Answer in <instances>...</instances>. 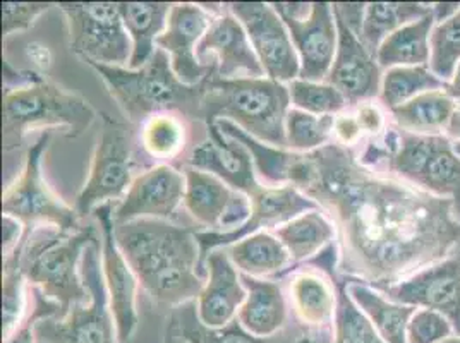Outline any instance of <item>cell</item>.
<instances>
[{"mask_svg":"<svg viewBox=\"0 0 460 343\" xmlns=\"http://www.w3.org/2000/svg\"><path fill=\"white\" fill-rule=\"evenodd\" d=\"M288 184L335 225L339 273L376 290L440 263L460 244L452 199L375 175L337 141L296 153Z\"/></svg>","mask_w":460,"mask_h":343,"instance_id":"obj_1","label":"cell"},{"mask_svg":"<svg viewBox=\"0 0 460 343\" xmlns=\"http://www.w3.org/2000/svg\"><path fill=\"white\" fill-rule=\"evenodd\" d=\"M115 241L155 304L173 311L198 301L207 280L194 230L171 220L143 218L115 225Z\"/></svg>","mask_w":460,"mask_h":343,"instance_id":"obj_2","label":"cell"},{"mask_svg":"<svg viewBox=\"0 0 460 343\" xmlns=\"http://www.w3.org/2000/svg\"><path fill=\"white\" fill-rule=\"evenodd\" d=\"M88 66L102 77L122 114L128 117V122L136 128L156 114H177L201 122L203 98L210 77L196 86L184 84L175 76L171 58L162 48H156L154 57L141 69L95 62H88Z\"/></svg>","mask_w":460,"mask_h":343,"instance_id":"obj_3","label":"cell"},{"mask_svg":"<svg viewBox=\"0 0 460 343\" xmlns=\"http://www.w3.org/2000/svg\"><path fill=\"white\" fill-rule=\"evenodd\" d=\"M95 225L76 232H62L52 225L26 229L13 254L28 284L62 309V318L75 304L90 301V292L81 278L84 249L98 239Z\"/></svg>","mask_w":460,"mask_h":343,"instance_id":"obj_4","label":"cell"},{"mask_svg":"<svg viewBox=\"0 0 460 343\" xmlns=\"http://www.w3.org/2000/svg\"><path fill=\"white\" fill-rule=\"evenodd\" d=\"M288 86L270 77L207 81L203 98V126L229 120L251 137L288 150L286 119L290 110Z\"/></svg>","mask_w":460,"mask_h":343,"instance_id":"obj_5","label":"cell"},{"mask_svg":"<svg viewBox=\"0 0 460 343\" xmlns=\"http://www.w3.org/2000/svg\"><path fill=\"white\" fill-rule=\"evenodd\" d=\"M2 114L4 152L11 153L35 129L66 128V137L76 139L90 129L98 112L83 96L41 76L31 84L4 92Z\"/></svg>","mask_w":460,"mask_h":343,"instance_id":"obj_6","label":"cell"},{"mask_svg":"<svg viewBox=\"0 0 460 343\" xmlns=\"http://www.w3.org/2000/svg\"><path fill=\"white\" fill-rule=\"evenodd\" d=\"M102 122L90 177L77 194L75 205L81 218L93 215L103 205L119 203L135 182L136 169H143L141 162H137V128L107 114H102Z\"/></svg>","mask_w":460,"mask_h":343,"instance_id":"obj_7","label":"cell"},{"mask_svg":"<svg viewBox=\"0 0 460 343\" xmlns=\"http://www.w3.org/2000/svg\"><path fill=\"white\" fill-rule=\"evenodd\" d=\"M81 278L90 301L75 304L64 318H45L35 326L41 343H119L114 314L102 267V241L95 239L81 258Z\"/></svg>","mask_w":460,"mask_h":343,"instance_id":"obj_8","label":"cell"},{"mask_svg":"<svg viewBox=\"0 0 460 343\" xmlns=\"http://www.w3.org/2000/svg\"><path fill=\"white\" fill-rule=\"evenodd\" d=\"M50 131H43L28 148L20 175L2 194V215H11L24 224L26 229L52 225L62 232L81 229L76 208L66 205L47 184L41 160L50 145Z\"/></svg>","mask_w":460,"mask_h":343,"instance_id":"obj_9","label":"cell"},{"mask_svg":"<svg viewBox=\"0 0 460 343\" xmlns=\"http://www.w3.org/2000/svg\"><path fill=\"white\" fill-rule=\"evenodd\" d=\"M388 171L421 191L454 201L460 216V156L445 136L399 131V145L385 160Z\"/></svg>","mask_w":460,"mask_h":343,"instance_id":"obj_10","label":"cell"},{"mask_svg":"<svg viewBox=\"0 0 460 343\" xmlns=\"http://www.w3.org/2000/svg\"><path fill=\"white\" fill-rule=\"evenodd\" d=\"M69 30V47L86 64L129 67L133 41L119 2H60Z\"/></svg>","mask_w":460,"mask_h":343,"instance_id":"obj_11","label":"cell"},{"mask_svg":"<svg viewBox=\"0 0 460 343\" xmlns=\"http://www.w3.org/2000/svg\"><path fill=\"white\" fill-rule=\"evenodd\" d=\"M288 26L301 62L299 79L323 83L335 60L339 30L328 2H271Z\"/></svg>","mask_w":460,"mask_h":343,"instance_id":"obj_12","label":"cell"},{"mask_svg":"<svg viewBox=\"0 0 460 343\" xmlns=\"http://www.w3.org/2000/svg\"><path fill=\"white\" fill-rule=\"evenodd\" d=\"M222 9L224 4H172L167 28L156 40V48L169 56L175 76L184 84L196 86L217 75V64L205 66L199 62L198 45Z\"/></svg>","mask_w":460,"mask_h":343,"instance_id":"obj_13","label":"cell"},{"mask_svg":"<svg viewBox=\"0 0 460 343\" xmlns=\"http://www.w3.org/2000/svg\"><path fill=\"white\" fill-rule=\"evenodd\" d=\"M251 199V216L239 229L230 232L198 230L196 241L201 251V275L205 278V261L211 251L229 248L261 230H275L286 225L290 220L307 211L320 210V207L309 199L305 192L294 186H263ZM207 280V278H205Z\"/></svg>","mask_w":460,"mask_h":343,"instance_id":"obj_14","label":"cell"},{"mask_svg":"<svg viewBox=\"0 0 460 343\" xmlns=\"http://www.w3.org/2000/svg\"><path fill=\"white\" fill-rule=\"evenodd\" d=\"M227 9L243 22L251 45L270 79L288 84L299 77L301 62L288 26L269 2H229Z\"/></svg>","mask_w":460,"mask_h":343,"instance_id":"obj_15","label":"cell"},{"mask_svg":"<svg viewBox=\"0 0 460 343\" xmlns=\"http://www.w3.org/2000/svg\"><path fill=\"white\" fill-rule=\"evenodd\" d=\"M114 207L115 203L103 205L93 211V216L100 227L102 267L111 299V309L114 314L117 339L119 343H131L139 323L136 307L139 284L135 271L128 265L115 241Z\"/></svg>","mask_w":460,"mask_h":343,"instance_id":"obj_16","label":"cell"},{"mask_svg":"<svg viewBox=\"0 0 460 343\" xmlns=\"http://www.w3.org/2000/svg\"><path fill=\"white\" fill-rule=\"evenodd\" d=\"M186 175L172 163H158L136 175L126 196L115 203L114 224L154 218L172 220L184 205Z\"/></svg>","mask_w":460,"mask_h":343,"instance_id":"obj_17","label":"cell"},{"mask_svg":"<svg viewBox=\"0 0 460 343\" xmlns=\"http://www.w3.org/2000/svg\"><path fill=\"white\" fill-rule=\"evenodd\" d=\"M186 175L184 208L192 220L210 232L243 227L251 216L250 196L232 189L213 173L182 167Z\"/></svg>","mask_w":460,"mask_h":343,"instance_id":"obj_18","label":"cell"},{"mask_svg":"<svg viewBox=\"0 0 460 343\" xmlns=\"http://www.w3.org/2000/svg\"><path fill=\"white\" fill-rule=\"evenodd\" d=\"M378 292L392 303L440 312L460 337V258L443 259Z\"/></svg>","mask_w":460,"mask_h":343,"instance_id":"obj_19","label":"cell"},{"mask_svg":"<svg viewBox=\"0 0 460 343\" xmlns=\"http://www.w3.org/2000/svg\"><path fill=\"white\" fill-rule=\"evenodd\" d=\"M198 58L205 66L217 64L220 79L267 77L243 22L230 13L227 4L199 41Z\"/></svg>","mask_w":460,"mask_h":343,"instance_id":"obj_20","label":"cell"},{"mask_svg":"<svg viewBox=\"0 0 460 343\" xmlns=\"http://www.w3.org/2000/svg\"><path fill=\"white\" fill-rule=\"evenodd\" d=\"M207 137L186 154L182 167L208 172L222 179L232 189L252 196L263 188L258 179L250 150L222 133L217 124H207Z\"/></svg>","mask_w":460,"mask_h":343,"instance_id":"obj_21","label":"cell"},{"mask_svg":"<svg viewBox=\"0 0 460 343\" xmlns=\"http://www.w3.org/2000/svg\"><path fill=\"white\" fill-rule=\"evenodd\" d=\"M335 20L339 30V47L325 83L337 88L344 95L349 107L356 109L382 93V67L344 21L337 14Z\"/></svg>","mask_w":460,"mask_h":343,"instance_id":"obj_22","label":"cell"},{"mask_svg":"<svg viewBox=\"0 0 460 343\" xmlns=\"http://www.w3.org/2000/svg\"><path fill=\"white\" fill-rule=\"evenodd\" d=\"M205 278L207 282L196 301L198 318L207 328H224L237 320V312L248 297L241 273L226 249H215L208 254Z\"/></svg>","mask_w":460,"mask_h":343,"instance_id":"obj_23","label":"cell"},{"mask_svg":"<svg viewBox=\"0 0 460 343\" xmlns=\"http://www.w3.org/2000/svg\"><path fill=\"white\" fill-rule=\"evenodd\" d=\"M288 280V299L301 323L311 328H326L333 323L337 290L332 278L307 265L290 267L279 280Z\"/></svg>","mask_w":460,"mask_h":343,"instance_id":"obj_24","label":"cell"},{"mask_svg":"<svg viewBox=\"0 0 460 343\" xmlns=\"http://www.w3.org/2000/svg\"><path fill=\"white\" fill-rule=\"evenodd\" d=\"M248 297L237 312V321L260 339H270L284 331L288 324V304L284 288L271 278H252L241 273Z\"/></svg>","mask_w":460,"mask_h":343,"instance_id":"obj_25","label":"cell"},{"mask_svg":"<svg viewBox=\"0 0 460 343\" xmlns=\"http://www.w3.org/2000/svg\"><path fill=\"white\" fill-rule=\"evenodd\" d=\"M239 273L252 278L277 280L292 267L288 249L270 230H261L224 248Z\"/></svg>","mask_w":460,"mask_h":343,"instance_id":"obj_26","label":"cell"},{"mask_svg":"<svg viewBox=\"0 0 460 343\" xmlns=\"http://www.w3.org/2000/svg\"><path fill=\"white\" fill-rule=\"evenodd\" d=\"M124 26L133 41L129 69H141L156 52V40L165 31L172 4L169 2H119Z\"/></svg>","mask_w":460,"mask_h":343,"instance_id":"obj_27","label":"cell"},{"mask_svg":"<svg viewBox=\"0 0 460 343\" xmlns=\"http://www.w3.org/2000/svg\"><path fill=\"white\" fill-rule=\"evenodd\" d=\"M288 249L292 267L303 265L337 241V230L322 210L307 211L286 225L271 230Z\"/></svg>","mask_w":460,"mask_h":343,"instance_id":"obj_28","label":"cell"},{"mask_svg":"<svg viewBox=\"0 0 460 343\" xmlns=\"http://www.w3.org/2000/svg\"><path fill=\"white\" fill-rule=\"evenodd\" d=\"M347 290L352 301L375 324L385 343H407V326L416 307L392 303L382 292L363 282L349 280Z\"/></svg>","mask_w":460,"mask_h":343,"instance_id":"obj_29","label":"cell"},{"mask_svg":"<svg viewBox=\"0 0 460 343\" xmlns=\"http://www.w3.org/2000/svg\"><path fill=\"white\" fill-rule=\"evenodd\" d=\"M435 28V14L405 24L385 40L376 52V62L382 69L414 67L429 64V37Z\"/></svg>","mask_w":460,"mask_h":343,"instance_id":"obj_30","label":"cell"},{"mask_svg":"<svg viewBox=\"0 0 460 343\" xmlns=\"http://www.w3.org/2000/svg\"><path fill=\"white\" fill-rule=\"evenodd\" d=\"M188 119L177 114H156L137 128L139 150L152 163H169L179 160L188 146Z\"/></svg>","mask_w":460,"mask_h":343,"instance_id":"obj_31","label":"cell"},{"mask_svg":"<svg viewBox=\"0 0 460 343\" xmlns=\"http://www.w3.org/2000/svg\"><path fill=\"white\" fill-rule=\"evenodd\" d=\"M456 100L447 92H429L390 110L397 126L407 133L438 136L456 112Z\"/></svg>","mask_w":460,"mask_h":343,"instance_id":"obj_32","label":"cell"},{"mask_svg":"<svg viewBox=\"0 0 460 343\" xmlns=\"http://www.w3.org/2000/svg\"><path fill=\"white\" fill-rule=\"evenodd\" d=\"M431 13L433 7H424L421 4H366L359 40L363 41L366 50L376 57L380 45L392 33Z\"/></svg>","mask_w":460,"mask_h":343,"instance_id":"obj_33","label":"cell"},{"mask_svg":"<svg viewBox=\"0 0 460 343\" xmlns=\"http://www.w3.org/2000/svg\"><path fill=\"white\" fill-rule=\"evenodd\" d=\"M172 314L179 323L182 335L190 343H297L299 339L297 337L294 340L288 330H284L270 339H260L246 331L237 320L224 328H207L198 318L196 301L175 307Z\"/></svg>","mask_w":460,"mask_h":343,"instance_id":"obj_34","label":"cell"},{"mask_svg":"<svg viewBox=\"0 0 460 343\" xmlns=\"http://www.w3.org/2000/svg\"><path fill=\"white\" fill-rule=\"evenodd\" d=\"M448 83L435 76L428 66L392 67L384 75L380 98L390 110L429 92H447Z\"/></svg>","mask_w":460,"mask_h":343,"instance_id":"obj_35","label":"cell"},{"mask_svg":"<svg viewBox=\"0 0 460 343\" xmlns=\"http://www.w3.org/2000/svg\"><path fill=\"white\" fill-rule=\"evenodd\" d=\"M337 290V309L333 318V343H385L375 324L359 309L347 290L349 280L341 273L330 277Z\"/></svg>","mask_w":460,"mask_h":343,"instance_id":"obj_36","label":"cell"},{"mask_svg":"<svg viewBox=\"0 0 460 343\" xmlns=\"http://www.w3.org/2000/svg\"><path fill=\"white\" fill-rule=\"evenodd\" d=\"M335 115H313L292 109L286 119L288 150L296 153H311L333 141Z\"/></svg>","mask_w":460,"mask_h":343,"instance_id":"obj_37","label":"cell"},{"mask_svg":"<svg viewBox=\"0 0 460 343\" xmlns=\"http://www.w3.org/2000/svg\"><path fill=\"white\" fill-rule=\"evenodd\" d=\"M26 286L28 280L21 271L14 256L4 258L2 271V333L7 342L24 323L26 312Z\"/></svg>","mask_w":460,"mask_h":343,"instance_id":"obj_38","label":"cell"},{"mask_svg":"<svg viewBox=\"0 0 460 343\" xmlns=\"http://www.w3.org/2000/svg\"><path fill=\"white\" fill-rule=\"evenodd\" d=\"M292 109L313 115H339L349 107L344 95L328 83L294 79L288 83Z\"/></svg>","mask_w":460,"mask_h":343,"instance_id":"obj_39","label":"cell"},{"mask_svg":"<svg viewBox=\"0 0 460 343\" xmlns=\"http://www.w3.org/2000/svg\"><path fill=\"white\" fill-rule=\"evenodd\" d=\"M429 52V71L445 83L452 81L460 62V11L433 28Z\"/></svg>","mask_w":460,"mask_h":343,"instance_id":"obj_40","label":"cell"},{"mask_svg":"<svg viewBox=\"0 0 460 343\" xmlns=\"http://www.w3.org/2000/svg\"><path fill=\"white\" fill-rule=\"evenodd\" d=\"M452 324L437 311H416L407 326V343H441L452 335Z\"/></svg>","mask_w":460,"mask_h":343,"instance_id":"obj_41","label":"cell"},{"mask_svg":"<svg viewBox=\"0 0 460 343\" xmlns=\"http://www.w3.org/2000/svg\"><path fill=\"white\" fill-rule=\"evenodd\" d=\"M54 4L50 2H4L2 4V33L4 39L18 31L30 30L41 14Z\"/></svg>","mask_w":460,"mask_h":343,"instance_id":"obj_42","label":"cell"},{"mask_svg":"<svg viewBox=\"0 0 460 343\" xmlns=\"http://www.w3.org/2000/svg\"><path fill=\"white\" fill-rule=\"evenodd\" d=\"M31 292L35 294V309L31 311V316L26 318V321L21 324L20 330L4 343H35V326L40 320L45 318H62V309L56 303L49 301L40 290L31 286Z\"/></svg>","mask_w":460,"mask_h":343,"instance_id":"obj_43","label":"cell"},{"mask_svg":"<svg viewBox=\"0 0 460 343\" xmlns=\"http://www.w3.org/2000/svg\"><path fill=\"white\" fill-rule=\"evenodd\" d=\"M356 119L363 134L380 136L385 131V115L378 105L373 101H365L356 107Z\"/></svg>","mask_w":460,"mask_h":343,"instance_id":"obj_44","label":"cell"},{"mask_svg":"<svg viewBox=\"0 0 460 343\" xmlns=\"http://www.w3.org/2000/svg\"><path fill=\"white\" fill-rule=\"evenodd\" d=\"M333 137L337 143L350 148L352 145H358V141L363 137V131L358 124V119L354 114L335 115L333 124Z\"/></svg>","mask_w":460,"mask_h":343,"instance_id":"obj_45","label":"cell"},{"mask_svg":"<svg viewBox=\"0 0 460 343\" xmlns=\"http://www.w3.org/2000/svg\"><path fill=\"white\" fill-rule=\"evenodd\" d=\"M26 233L24 224L11 215H2V251L4 258L14 252Z\"/></svg>","mask_w":460,"mask_h":343,"instance_id":"obj_46","label":"cell"},{"mask_svg":"<svg viewBox=\"0 0 460 343\" xmlns=\"http://www.w3.org/2000/svg\"><path fill=\"white\" fill-rule=\"evenodd\" d=\"M28 56L41 71H49V67L52 66V56H50L49 48L40 45V43H30L28 45Z\"/></svg>","mask_w":460,"mask_h":343,"instance_id":"obj_47","label":"cell"},{"mask_svg":"<svg viewBox=\"0 0 460 343\" xmlns=\"http://www.w3.org/2000/svg\"><path fill=\"white\" fill-rule=\"evenodd\" d=\"M164 343H190L186 340V337L182 335L179 323L175 320L172 312L167 320V328H165V335H164Z\"/></svg>","mask_w":460,"mask_h":343,"instance_id":"obj_48","label":"cell"},{"mask_svg":"<svg viewBox=\"0 0 460 343\" xmlns=\"http://www.w3.org/2000/svg\"><path fill=\"white\" fill-rule=\"evenodd\" d=\"M447 133L450 137H456L460 141V100L457 101V107H456V112L450 119V124L447 128Z\"/></svg>","mask_w":460,"mask_h":343,"instance_id":"obj_49","label":"cell"},{"mask_svg":"<svg viewBox=\"0 0 460 343\" xmlns=\"http://www.w3.org/2000/svg\"><path fill=\"white\" fill-rule=\"evenodd\" d=\"M447 93L452 96L454 100H456V98L460 100V62L457 64V67H456V73H454L452 81L448 83V90H447Z\"/></svg>","mask_w":460,"mask_h":343,"instance_id":"obj_50","label":"cell"},{"mask_svg":"<svg viewBox=\"0 0 460 343\" xmlns=\"http://www.w3.org/2000/svg\"><path fill=\"white\" fill-rule=\"evenodd\" d=\"M297 343H316L311 337H306V335H301L299 339H297Z\"/></svg>","mask_w":460,"mask_h":343,"instance_id":"obj_51","label":"cell"},{"mask_svg":"<svg viewBox=\"0 0 460 343\" xmlns=\"http://www.w3.org/2000/svg\"><path fill=\"white\" fill-rule=\"evenodd\" d=\"M441 343H460V337H459V339H457V337H456V339H452V337H450V339H447V340H445V342H441Z\"/></svg>","mask_w":460,"mask_h":343,"instance_id":"obj_52","label":"cell"},{"mask_svg":"<svg viewBox=\"0 0 460 343\" xmlns=\"http://www.w3.org/2000/svg\"><path fill=\"white\" fill-rule=\"evenodd\" d=\"M454 150H456V153L460 156V141H457V143L454 145Z\"/></svg>","mask_w":460,"mask_h":343,"instance_id":"obj_53","label":"cell"}]
</instances>
